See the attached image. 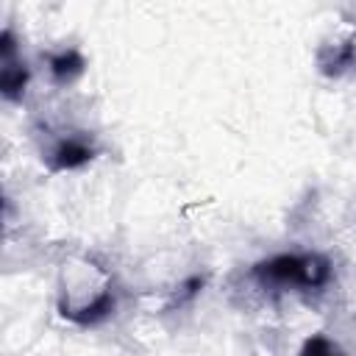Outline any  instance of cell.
I'll use <instances>...</instances> for the list:
<instances>
[{"instance_id":"obj_2","label":"cell","mask_w":356,"mask_h":356,"mask_svg":"<svg viewBox=\"0 0 356 356\" xmlns=\"http://www.w3.org/2000/svg\"><path fill=\"white\" fill-rule=\"evenodd\" d=\"M0 53H3V70H0V86H3V97L6 100H19L25 95L28 86V64L17 56V44H14V33L6 28L3 39H0Z\"/></svg>"},{"instance_id":"obj_4","label":"cell","mask_w":356,"mask_h":356,"mask_svg":"<svg viewBox=\"0 0 356 356\" xmlns=\"http://www.w3.org/2000/svg\"><path fill=\"white\" fill-rule=\"evenodd\" d=\"M356 61V42L353 39H337L334 44H323L317 50V67L323 75L337 78L345 70H350Z\"/></svg>"},{"instance_id":"obj_3","label":"cell","mask_w":356,"mask_h":356,"mask_svg":"<svg viewBox=\"0 0 356 356\" xmlns=\"http://www.w3.org/2000/svg\"><path fill=\"white\" fill-rule=\"evenodd\" d=\"M95 159V147L83 136H67L56 142V147L47 153V170L50 172H67L89 164Z\"/></svg>"},{"instance_id":"obj_5","label":"cell","mask_w":356,"mask_h":356,"mask_svg":"<svg viewBox=\"0 0 356 356\" xmlns=\"http://www.w3.org/2000/svg\"><path fill=\"white\" fill-rule=\"evenodd\" d=\"M47 64H50V75L56 83H72L83 67H86V58L78 53V50H61V53H50L47 56Z\"/></svg>"},{"instance_id":"obj_1","label":"cell","mask_w":356,"mask_h":356,"mask_svg":"<svg viewBox=\"0 0 356 356\" xmlns=\"http://www.w3.org/2000/svg\"><path fill=\"white\" fill-rule=\"evenodd\" d=\"M253 278L264 286H292L317 292L331 281V261L323 253H278L253 264Z\"/></svg>"},{"instance_id":"obj_6","label":"cell","mask_w":356,"mask_h":356,"mask_svg":"<svg viewBox=\"0 0 356 356\" xmlns=\"http://www.w3.org/2000/svg\"><path fill=\"white\" fill-rule=\"evenodd\" d=\"M298 356H345V353H342V348H339L334 339H328L325 334H312V337L303 342V348H300Z\"/></svg>"}]
</instances>
